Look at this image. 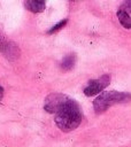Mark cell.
<instances>
[{
  "label": "cell",
  "mask_w": 131,
  "mask_h": 147,
  "mask_svg": "<svg viewBox=\"0 0 131 147\" xmlns=\"http://www.w3.org/2000/svg\"><path fill=\"white\" fill-rule=\"evenodd\" d=\"M82 122V110L78 103L70 99V101L56 113L55 124L63 132H70L75 130Z\"/></svg>",
  "instance_id": "6da1fadb"
},
{
  "label": "cell",
  "mask_w": 131,
  "mask_h": 147,
  "mask_svg": "<svg viewBox=\"0 0 131 147\" xmlns=\"http://www.w3.org/2000/svg\"><path fill=\"white\" fill-rule=\"evenodd\" d=\"M75 62H76V56H75V54H69V55H67V56L62 60V62H61V68H62L63 70H70V69L74 68Z\"/></svg>",
  "instance_id": "52a82bcc"
},
{
  "label": "cell",
  "mask_w": 131,
  "mask_h": 147,
  "mask_svg": "<svg viewBox=\"0 0 131 147\" xmlns=\"http://www.w3.org/2000/svg\"><path fill=\"white\" fill-rule=\"evenodd\" d=\"M70 101V98L66 94L61 93H52L45 99L44 108L49 114H56L59 110H61L68 102Z\"/></svg>",
  "instance_id": "3957f363"
},
{
  "label": "cell",
  "mask_w": 131,
  "mask_h": 147,
  "mask_svg": "<svg viewBox=\"0 0 131 147\" xmlns=\"http://www.w3.org/2000/svg\"><path fill=\"white\" fill-rule=\"evenodd\" d=\"M2 96H3V88L0 86V100L2 99Z\"/></svg>",
  "instance_id": "9c48e42d"
},
{
  "label": "cell",
  "mask_w": 131,
  "mask_h": 147,
  "mask_svg": "<svg viewBox=\"0 0 131 147\" xmlns=\"http://www.w3.org/2000/svg\"><path fill=\"white\" fill-rule=\"evenodd\" d=\"M110 82V77L109 75H103L101 76L100 78L98 79H93V80H90L87 86L84 88V94L86 96H92V95H95L98 93H100L101 91H103L108 84Z\"/></svg>",
  "instance_id": "277c9868"
},
{
  "label": "cell",
  "mask_w": 131,
  "mask_h": 147,
  "mask_svg": "<svg viewBox=\"0 0 131 147\" xmlns=\"http://www.w3.org/2000/svg\"><path fill=\"white\" fill-rule=\"evenodd\" d=\"M130 9H131V1L124 2L120 9L117 10V16L120 20V23L125 28L130 29L131 26V20H130Z\"/></svg>",
  "instance_id": "5b68a950"
},
{
  "label": "cell",
  "mask_w": 131,
  "mask_h": 147,
  "mask_svg": "<svg viewBox=\"0 0 131 147\" xmlns=\"http://www.w3.org/2000/svg\"><path fill=\"white\" fill-rule=\"evenodd\" d=\"M2 40H3V39H2V36L0 34V45H2Z\"/></svg>",
  "instance_id": "30bf717a"
},
{
  "label": "cell",
  "mask_w": 131,
  "mask_h": 147,
  "mask_svg": "<svg viewBox=\"0 0 131 147\" xmlns=\"http://www.w3.org/2000/svg\"><path fill=\"white\" fill-rule=\"evenodd\" d=\"M24 7L29 9L32 13H41L45 9V2L44 1H37V0H28L24 1Z\"/></svg>",
  "instance_id": "8992f818"
},
{
  "label": "cell",
  "mask_w": 131,
  "mask_h": 147,
  "mask_svg": "<svg viewBox=\"0 0 131 147\" xmlns=\"http://www.w3.org/2000/svg\"><path fill=\"white\" fill-rule=\"evenodd\" d=\"M128 98H129V94L128 93H123V92H116V91L102 92L93 101V107H94L95 113L100 114V113H103L105 110H107L113 105L125 101Z\"/></svg>",
  "instance_id": "7a4b0ae2"
},
{
  "label": "cell",
  "mask_w": 131,
  "mask_h": 147,
  "mask_svg": "<svg viewBox=\"0 0 131 147\" xmlns=\"http://www.w3.org/2000/svg\"><path fill=\"white\" fill-rule=\"evenodd\" d=\"M66 23H67V18H64L63 21H61V22H59L57 24H55L52 29H49V30H48V33H54V32L59 31L60 29H62V28L66 25Z\"/></svg>",
  "instance_id": "ba28073f"
}]
</instances>
